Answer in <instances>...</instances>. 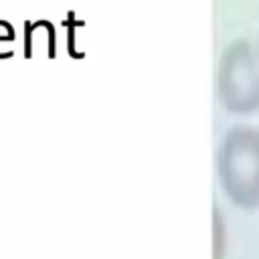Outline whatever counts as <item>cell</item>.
Listing matches in <instances>:
<instances>
[{
  "label": "cell",
  "instance_id": "3",
  "mask_svg": "<svg viewBox=\"0 0 259 259\" xmlns=\"http://www.w3.org/2000/svg\"><path fill=\"white\" fill-rule=\"evenodd\" d=\"M223 233H225V227H223V219H221V212L217 210L214 212V259H223L225 255V241L227 237L223 239Z\"/></svg>",
  "mask_w": 259,
  "mask_h": 259
},
{
  "label": "cell",
  "instance_id": "4",
  "mask_svg": "<svg viewBox=\"0 0 259 259\" xmlns=\"http://www.w3.org/2000/svg\"><path fill=\"white\" fill-rule=\"evenodd\" d=\"M257 57H259V53H257Z\"/></svg>",
  "mask_w": 259,
  "mask_h": 259
},
{
  "label": "cell",
  "instance_id": "2",
  "mask_svg": "<svg viewBox=\"0 0 259 259\" xmlns=\"http://www.w3.org/2000/svg\"><path fill=\"white\" fill-rule=\"evenodd\" d=\"M219 101L237 115L259 111V57L247 40L229 45L219 63Z\"/></svg>",
  "mask_w": 259,
  "mask_h": 259
},
{
  "label": "cell",
  "instance_id": "1",
  "mask_svg": "<svg viewBox=\"0 0 259 259\" xmlns=\"http://www.w3.org/2000/svg\"><path fill=\"white\" fill-rule=\"evenodd\" d=\"M217 174L223 192L245 210L259 208V127H231L217 152Z\"/></svg>",
  "mask_w": 259,
  "mask_h": 259
}]
</instances>
